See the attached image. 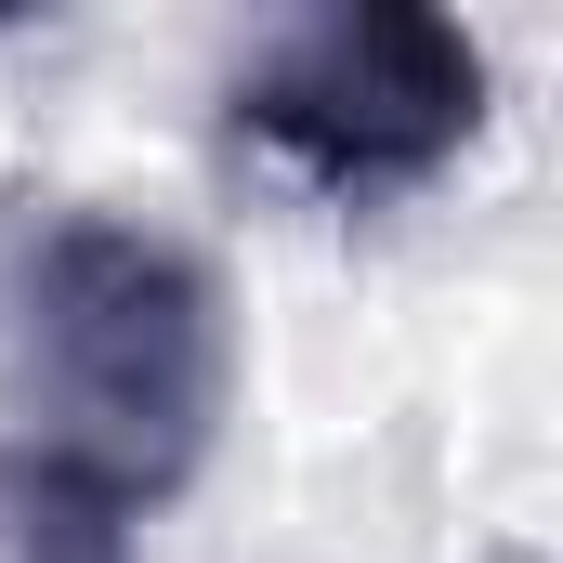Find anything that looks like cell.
Wrapping results in <instances>:
<instances>
[{
  "label": "cell",
  "instance_id": "6da1fadb",
  "mask_svg": "<svg viewBox=\"0 0 563 563\" xmlns=\"http://www.w3.org/2000/svg\"><path fill=\"white\" fill-rule=\"evenodd\" d=\"M13 354H26V394L53 459L106 472L119 498H170L236 394V314L223 276L119 210H66L26 236L13 263Z\"/></svg>",
  "mask_w": 563,
  "mask_h": 563
},
{
  "label": "cell",
  "instance_id": "7a4b0ae2",
  "mask_svg": "<svg viewBox=\"0 0 563 563\" xmlns=\"http://www.w3.org/2000/svg\"><path fill=\"white\" fill-rule=\"evenodd\" d=\"M223 106L314 197H407L485 132V53H472V26L407 13V0L288 13L276 40H250Z\"/></svg>",
  "mask_w": 563,
  "mask_h": 563
},
{
  "label": "cell",
  "instance_id": "3957f363",
  "mask_svg": "<svg viewBox=\"0 0 563 563\" xmlns=\"http://www.w3.org/2000/svg\"><path fill=\"white\" fill-rule=\"evenodd\" d=\"M0 563H132V498L26 432H0Z\"/></svg>",
  "mask_w": 563,
  "mask_h": 563
}]
</instances>
